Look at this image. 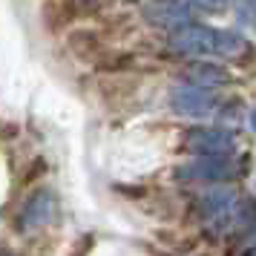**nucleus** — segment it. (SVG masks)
<instances>
[{"mask_svg":"<svg viewBox=\"0 0 256 256\" xmlns=\"http://www.w3.org/2000/svg\"><path fill=\"white\" fill-rule=\"evenodd\" d=\"M184 144H187V150L198 152V156H228L236 147V138L228 130L198 127V130H190L184 136Z\"/></svg>","mask_w":256,"mask_h":256,"instance_id":"6","label":"nucleus"},{"mask_svg":"<svg viewBox=\"0 0 256 256\" xmlns=\"http://www.w3.org/2000/svg\"><path fill=\"white\" fill-rule=\"evenodd\" d=\"M170 49L187 58H210L219 52V29L208 26H178L170 35Z\"/></svg>","mask_w":256,"mask_h":256,"instance_id":"1","label":"nucleus"},{"mask_svg":"<svg viewBox=\"0 0 256 256\" xmlns=\"http://www.w3.org/2000/svg\"><path fill=\"white\" fill-rule=\"evenodd\" d=\"M147 20L156 26H187L190 20V9L176 3V0H152L150 6L144 9Z\"/></svg>","mask_w":256,"mask_h":256,"instance_id":"7","label":"nucleus"},{"mask_svg":"<svg viewBox=\"0 0 256 256\" xmlns=\"http://www.w3.org/2000/svg\"><path fill=\"white\" fill-rule=\"evenodd\" d=\"M250 127L256 130V112H254V116H250Z\"/></svg>","mask_w":256,"mask_h":256,"instance_id":"13","label":"nucleus"},{"mask_svg":"<svg viewBox=\"0 0 256 256\" xmlns=\"http://www.w3.org/2000/svg\"><path fill=\"white\" fill-rule=\"evenodd\" d=\"M170 101H173V110L178 116L184 118H204L210 112H216V106H219V98L213 90L208 86H196V84H182V86H176L173 95H170Z\"/></svg>","mask_w":256,"mask_h":256,"instance_id":"4","label":"nucleus"},{"mask_svg":"<svg viewBox=\"0 0 256 256\" xmlns=\"http://www.w3.org/2000/svg\"><path fill=\"white\" fill-rule=\"evenodd\" d=\"M236 12H239V20L248 26H256V0H242L239 6H236Z\"/></svg>","mask_w":256,"mask_h":256,"instance_id":"12","label":"nucleus"},{"mask_svg":"<svg viewBox=\"0 0 256 256\" xmlns=\"http://www.w3.org/2000/svg\"><path fill=\"white\" fill-rule=\"evenodd\" d=\"M187 9H202V12H222L228 6V0H176Z\"/></svg>","mask_w":256,"mask_h":256,"instance_id":"11","label":"nucleus"},{"mask_svg":"<svg viewBox=\"0 0 256 256\" xmlns=\"http://www.w3.org/2000/svg\"><path fill=\"white\" fill-rule=\"evenodd\" d=\"M178 176L187 182H224L236 176V164L228 156H198L196 162L184 164Z\"/></svg>","mask_w":256,"mask_h":256,"instance_id":"5","label":"nucleus"},{"mask_svg":"<svg viewBox=\"0 0 256 256\" xmlns=\"http://www.w3.org/2000/svg\"><path fill=\"white\" fill-rule=\"evenodd\" d=\"M250 256H256V250H254V254H250Z\"/></svg>","mask_w":256,"mask_h":256,"instance_id":"14","label":"nucleus"},{"mask_svg":"<svg viewBox=\"0 0 256 256\" xmlns=\"http://www.w3.org/2000/svg\"><path fill=\"white\" fill-rule=\"evenodd\" d=\"M66 44H70V49L78 58H86V60H92V64L106 52L104 40L95 35V29H72L70 38H66Z\"/></svg>","mask_w":256,"mask_h":256,"instance_id":"9","label":"nucleus"},{"mask_svg":"<svg viewBox=\"0 0 256 256\" xmlns=\"http://www.w3.org/2000/svg\"><path fill=\"white\" fill-rule=\"evenodd\" d=\"M198 210H202V219L213 233L228 230L233 224V216H236V193L230 187H213L208 190L202 202H198Z\"/></svg>","mask_w":256,"mask_h":256,"instance_id":"2","label":"nucleus"},{"mask_svg":"<svg viewBox=\"0 0 256 256\" xmlns=\"http://www.w3.org/2000/svg\"><path fill=\"white\" fill-rule=\"evenodd\" d=\"M184 81L196 84V86L216 90V86H224V84L230 81V75L222 70L219 64H204V60H198V64H190L184 70Z\"/></svg>","mask_w":256,"mask_h":256,"instance_id":"8","label":"nucleus"},{"mask_svg":"<svg viewBox=\"0 0 256 256\" xmlns=\"http://www.w3.org/2000/svg\"><path fill=\"white\" fill-rule=\"evenodd\" d=\"M55 216V196L49 190H40L26 202L24 208V228H40Z\"/></svg>","mask_w":256,"mask_h":256,"instance_id":"10","label":"nucleus"},{"mask_svg":"<svg viewBox=\"0 0 256 256\" xmlns=\"http://www.w3.org/2000/svg\"><path fill=\"white\" fill-rule=\"evenodd\" d=\"M98 12V3L95 0H46L40 6V20L49 32H58L64 26L84 20L90 14Z\"/></svg>","mask_w":256,"mask_h":256,"instance_id":"3","label":"nucleus"}]
</instances>
